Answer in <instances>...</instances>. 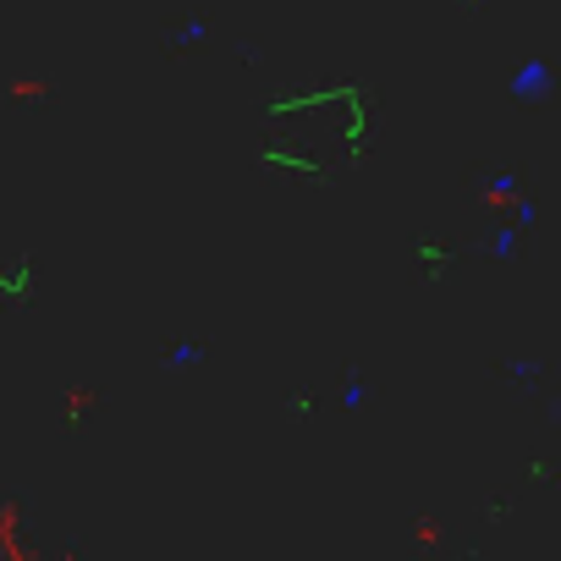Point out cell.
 <instances>
[{"label":"cell","mask_w":561,"mask_h":561,"mask_svg":"<svg viewBox=\"0 0 561 561\" xmlns=\"http://www.w3.org/2000/svg\"><path fill=\"white\" fill-rule=\"evenodd\" d=\"M506 94H512V100H539V94H550V61H545V56H528V61L512 72Z\"/></svg>","instance_id":"obj_1"},{"label":"cell","mask_w":561,"mask_h":561,"mask_svg":"<svg viewBox=\"0 0 561 561\" xmlns=\"http://www.w3.org/2000/svg\"><path fill=\"white\" fill-rule=\"evenodd\" d=\"M495 204H517V176L512 171H501V176H490V187H484Z\"/></svg>","instance_id":"obj_2"},{"label":"cell","mask_w":561,"mask_h":561,"mask_svg":"<svg viewBox=\"0 0 561 561\" xmlns=\"http://www.w3.org/2000/svg\"><path fill=\"white\" fill-rule=\"evenodd\" d=\"M490 253H495V259H517V226H495Z\"/></svg>","instance_id":"obj_3"},{"label":"cell","mask_w":561,"mask_h":561,"mask_svg":"<svg viewBox=\"0 0 561 561\" xmlns=\"http://www.w3.org/2000/svg\"><path fill=\"white\" fill-rule=\"evenodd\" d=\"M198 358H204V347H198V342H176V347L165 353V364H171V369H193Z\"/></svg>","instance_id":"obj_4"},{"label":"cell","mask_w":561,"mask_h":561,"mask_svg":"<svg viewBox=\"0 0 561 561\" xmlns=\"http://www.w3.org/2000/svg\"><path fill=\"white\" fill-rule=\"evenodd\" d=\"M204 34H209V23H204V18H187V23H182V34H176V45H198Z\"/></svg>","instance_id":"obj_5"},{"label":"cell","mask_w":561,"mask_h":561,"mask_svg":"<svg viewBox=\"0 0 561 561\" xmlns=\"http://www.w3.org/2000/svg\"><path fill=\"white\" fill-rule=\"evenodd\" d=\"M342 408H347V413H358V408H364V380H347V391H342Z\"/></svg>","instance_id":"obj_6"}]
</instances>
